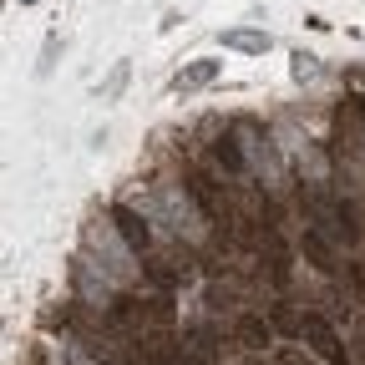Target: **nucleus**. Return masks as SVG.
<instances>
[{"label": "nucleus", "mask_w": 365, "mask_h": 365, "mask_svg": "<svg viewBox=\"0 0 365 365\" xmlns=\"http://www.w3.org/2000/svg\"><path fill=\"white\" fill-rule=\"evenodd\" d=\"M279 365H309V355H299V350H279Z\"/></svg>", "instance_id": "8"}, {"label": "nucleus", "mask_w": 365, "mask_h": 365, "mask_svg": "<svg viewBox=\"0 0 365 365\" xmlns=\"http://www.w3.org/2000/svg\"><path fill=\"white\" fill-rule=\"evenodd\" d=\"M112 223H117V234L127 239V249L132 254H148V244H153V234H148V223L137 218L132 208H112Z\"/></svg>", "instance_id": "3"}, {"label": "nucleus", "mask_w": 365, "mask_h": 365, "mask_svg": "<svg viewBox=\"0 0 365 365\" xmlns=\"http://www.w3.org/2000/svg\"><path fill=\"white\" fill-rule=\"evenodd\" d=\"M239 340H244L249 350H264V345H269V325H264L259 314H244V319H239Z\"/></svg>", "instance_id": "5"}, {"label": "nucleus", "mask_w": 365, "mask_h": 365, "mask_svg": "<svg viewBox=\"0 0 365 365\" xmlns=\"http://www.w3.org/2000/svg\"><path fill=\"white\" fill-rule=\"evenodd\" d=\"M213 158H218L228 173H244V158H239V148H234V143H218V148H213Z\"/></svg>", "instance_id": "7"}, {"label": "nucleus", "mask_w": 365, "mask_h": 365, "mask_svg": "<svg viewBox=\"0 0 365 365\" xmlns=\"http://www.w3.org/2000/svg\"><path fill=\"white\" fill-rule=\"evenodd\" d=\"M299 340L319 355V360H330V365H345V340H340V330L330 325L325 314H304L299 319Z\"/></svg>", "instance_id": "1"}, {"label": "nucleus", "mask_w": 365, "mask_h": 365, "mask_svg": "<svg viewBox=\"0 0 365 365\" xmlns=\"http://www.w3.org/2000/svg\"><path fill=\"white\" fill-rule=\"evenodd\" d=\"M304 254H309V264H314L319 274H335V269H340V264H335V254H330V244H325V239H319V234H314V228H309V234H304Z\"/></svg>", "instance_id": "4"}, {"label": "nucleus", "mask_w": 365, "mask_h": 365, "mask_svg": "<svg viewBox=\"0 0 365 365\" xmlns=\"http://www.w3.org/2000/svg\"><path fill=\"white\" fill-rule=\"evenodd\" d=\"M213 76H218V61H193L188 71L178 76V86L188 91V86H203V81H213Z\"/></svg>", "instance_id": "6"}, {"label": "nucleus", "mask_w": 365, "mask_h": 365, "mask_svg": "<svg viewBox=\"0 0 365 365\" xmlns=\"http://www.w3.org/2000/svg\"><path fill=\"white\" fill-rule=\"evenodd\" d=\"M178 365H218V345L208 330H193V335H182L178 345Z\"/></svg>", "instance_id": "2"}]
</instances>
